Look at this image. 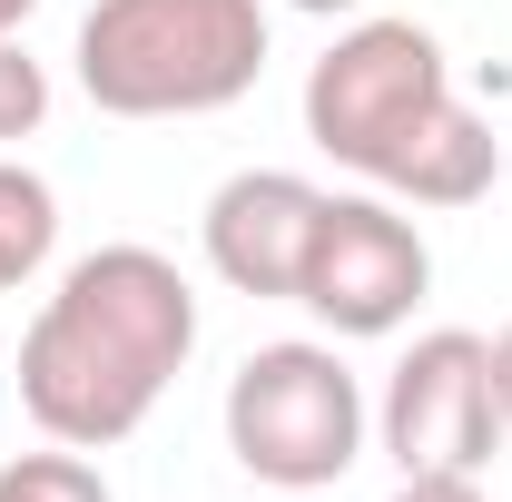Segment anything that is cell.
<instances>
[{
	"mask_svg": "<svg viewBox=\"0 0 512 502\" xmlns=\"http://www.w3.org/2000/svg\"><path fill=\"white\" fill-rule=\"evenodd\" d=\"M30 10H40V0H0V40H20V30H30Z\"/></svg>",
	"mask_w": 512,
	"mask_h": 502,
	"instance_id": "cell-13",
	"label": "cell"
},
{
	"mask_svg": "<svg viewBox=\"0 0 512 502\" xmlns=\"http://www.w3.org/2000/svg\"><path fill=\"white\" fill-rule=\"evenodd\" d=\"M50 256H60V197H50L40 168L0 158V296H10V286H30Z\"/></svg>",
	"mask_w": 512,
	"mask_h": 502,
	"instance_id": "cell-8",
	"label": "cell"
},
{
	"mask_svg": "<svg viewBox=\"0 0 512 502\" xmlns=\"http://www.w3.org/2000/svg\"><path fill=\"white\" fill-rule=\"evenodd\" d=\"M0 502H109V473L79 443H40V453L0 463Z\"/></svg>",
	"mask_w": 512,
	"mask_h": 502,
	"instance_id": "cell-9",
	"label": "cell"
},
{
	"mask_svg": "<svg viewBox=\"0 0 512 502\" xmlns=\"http://www.w3.org/2000/svg\"><path fill=\"white\" fill-rule=\"evenodd\" d=\"M365 384L355 365L316 345V335H286V345H256L247 365L227 375V453L247 463L256 483L276 493H325L355 473L365 453Z\"/></svg>",
	"mask_w": 512,
	"mask_h": 502,
	"instance_id": "cell-4",
	"label": "cell"
},
{
	"mask_svg": "<svg viewBox=\"0 0 512 502\" xmlns=\"http://www.w3.org/2000/svg\"><path fill=\"white\" fill-rule=\"evenodd\" d=\"M493 394H503V424H512V325L493 335Z\"/></svg>",
	"mask_w": 512,
	"mask_h": 502,
	"instance_id": "cell-12",
	"label": "cell"
},
{
	"mask_svg": "<svg viewBox=\"0 0 512 502\" xmlns=\"http://www.w3.org/2000/svg\"><path fill=\"white\" fill-rule=\"evenodd\" d=\"M69 60L109 119H207L266 69V0H89Z\"/></svg>",
	"mask_w": 512,
	"mask_h": 502,
	"instance_id": "cell-3",
	"label": "cell"
},
{
	"mask_svg": "<svg viewBox=\"0 0 512 502\" xmlns=\"http://www.w3.org/2000/svg\"><path fill=\"white\" fill-rule=\"evenodd\" d=\"M384 502H483V473H404Z\"/></svg>",
	"mask_w": 512,
	"mask_h": 502,
	"instance_id": "cell-11",
	"label": "cell"
},
{
	"mask_svg": "<svg viewBox=\"0 0 512 502\" xmlns=\"http://www.w3.org/2000/svg\"><path fill=\"white\" fill-rule=\"evenodd\" d=\"M375 434L394 473H483L503 453V394H493V335L473 325H434L394 355L375 404Z\"/></svg>",
	"mask_w": 512,
	"mask_h": 502,
	"instance_id": "cell-5",
	"label": "cell"
},
{
	"mask_svg": "<svg viewBox=\"0 0 512 502\" xmlns=\"http://www.w3.org/2000/svg\"><path fill=\"white\" fill-rule=\"evenodd\" d=\"M325 188L296 178V168H237L227 188L207 197L197 217V247L207 266L237 286V296H286L296 306V276H306V247H316Z\"/></svg>",
	"mask_w": 512,
	"mask_h": 502,
	"instance_id": "cell-7",
	"label": "cell"
},
{
	"mask_svg": "<svg viewBox=\"0 0 512 502\" xmlns=\"http://www.w3.org/2000/svg\"><path fill=\"white\" fill-rule=\"evenodd\" d=\"M306 138L365 188L414 207H473L503 178V138L453 99L444 40L424 20H355L306 69Z\"/></svg>",
	"mask_w": 512,
	"mask_h": 502,
	"instance_id": "cell-2",
	"label": "cell"
},
{
	"mask_svg": "<svg viewBox=\"0 0 512 502\" xmlns=\"http://www.w3.org/2000/svg\"><path fill=\"white\" fill-rule=\"evenodd\" d=\"M40 119H50V69L30 60L20 40H0V148H10V138H30Z\"/></svg>",
	"mask_w": 512,
	"mask_h": 502,
	"instance_id": "cell-10",
	"label": "cell"
},
{
	"mask_svg": "<svg viewBox=\"0 0 512 502\" xmlns=\"http://www.w3.org/2000/svg\"><path fill=\"white\" fill-rule=\"evenodd\" d=\"M424 286H434V247H424V227L384 188L325 197L306 276H296V306L316 315L325 335H355V345L365 335H394L404 315L424 306Z\"/></svg>",
	"mask_w": 512,
	"mask_h": 502,
	"instance_id": "cell-6",
	"label": "cell"
},
{
	"mask_svg": "<svg viewBox=\"0 0 512 502\" xmlns=\"http://www.w3.org/2000/svg\"><path fill=\"white\" fill-rule=\"evenodd\" d=\"M197 355V286L158 247H89L20 335V414L50 443L109 453Z\"/></svg>",
	"mask_w": 512,
	"mask_h": 502,
	"instance_id": "cell-1",
	"label": "cell"
},
{
	"mask_svg": "<svg viewBox=\"0 0 512 502\" xmlns=\"http://www.w3.org/2000/svg\"><path fill=\"white\" fill-rule=\"evenodd\" d=\"M286 10H306V20H335V10H365V0H286Z\"/></svg>",
	"mask_w": 512,
	"mask_h": 502,
	"instance_id": "cell-14",
	"label": "cell"
}]
</instances>
